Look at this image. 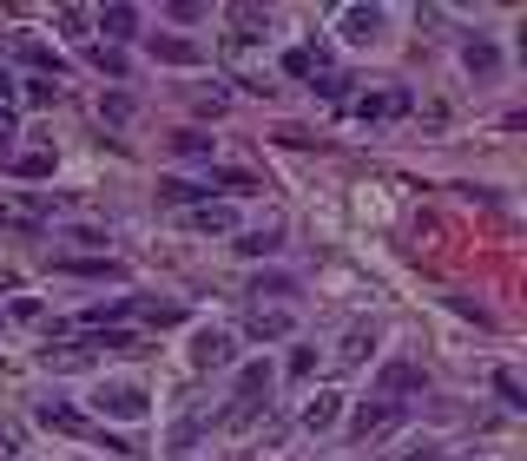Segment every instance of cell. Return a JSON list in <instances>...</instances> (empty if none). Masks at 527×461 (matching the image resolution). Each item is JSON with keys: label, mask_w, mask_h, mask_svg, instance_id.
I'll return each instance as SVG.
<instances>
[{"label": "cell", "mask_w": 527, "mask_h": 461, "mask_svg": "<svg viewBox=\"0 0 527 461\" xmlns=\"http://www.w3.org/2000/svg\"><path fill=\"white\" fill-rule=\"evenodd\" d=\"M14 172H20V178H53V152H20Z\"/></svg>", "instance_id": "obj_24"}, {"label": "cell", "mask_w": 527, "mask_h": 461, "mask_svg": "<svg viewBox=\"0 0 527 461\" xmlns=\"http://www.w3.org/2000/svg\"><path fill=\"white\" fill-rule=\"evenodd\" d=\"M20 60H27V66H40V80H53V73H60V60H53V53L40 47V40H20Z\"/></svg>", "instance_id": "obj_22"}, {"label": "cell", "mask_w": 527, "mask_h": 461, "mask_svg": "<svg viewBox=\"0 0 527 461\" xmlns=\"http://www.w3.org/2000/svg\"><path fill=\"white\" fill-rule=\"evenodd\" d=\"M396 422H402V402H363V409L350 415V435H363V442H369V435H389Z\"/></svg>", "instance_id": "obj_4"}, {"label": "cell", "mask_w": 527, "mask_h": 461, "mask_svg": "<svg viewBox=\"0 0 527 461\" xmlns=\"http://www.w3.org/2000/svg\"><path fill=\"white\" fill-rule=\"evenodd\" d=\"M93 27L106 33V40H126V33L139 27V14H132V7H99V14H93Z\"/></svg>", "instance_id": "obj_14"}, {"label": "cell", "mask_w": 527, "mask_h": 461, "mask_svg": "<svg viewBox=\"0 0 527 461\" xmlns=\"http://www.w3.org/2000/svg\"><path fill=\"white\" fill-rule=\"evenodd\" d=\"M416 461H435V448H416Z\"/></svg>", "instance_id": "obj_32"}, {"label": "cell", "mask_w": 527, "mask_h": 461, "mask_svg": "<svg viewBox=\"0 0 527 461\" xmlns=\"http://www.w3.org/2000/svg\"><path fill=\"white\" fill-rule=\"evenodd\" d=\"M310 369H317V350H297V356H290V376H297V382H310Z\"/></svg>", "instance_id": "obj_31"}, {"label": "cell", "mask_w": 527, "mask_h": 461, "mask_svg": "<svg viewBox=\"0 0 527 461\" xmlns=\"http://www.w3.org/2000/svg\"><path fill=\"white\" fill-rule=\"evenodd\" d=\"M159 198H172V205H198L205 185H198V178H159Z\"/></svg>", "instance_id": "obj_16"}, {"label": "cell", "mask_w": 527, "mask_h": 461, "mask_svg": "<svg viewBox=\"0 0 527 461\" xmlns=\"http://www.w3.org/2000/svg\"><path fill=\"white\" fill-rule=\"evenodd\" d=\"M383 27H389L383 7H343V14H336V33H343L350 47H376V40H383Z\"/></svg>", "instance_id": "obj_3"}, {"label": "cell", "mask_w": 527, "mask_h": 461, "mask_svg": "<svg viewBox=\"0 0 527 461\" xmlns=\"http://www.w3.org/2000/svg\"><path fill=\"white\" fill-rule=\"evenodd\" d=\"M185 224H192V231H238V211L231 205H192Z\"/></svg>", "instance_id": "obj_13"}, {"label": "cell", "mask_w": 527, "mask_h": 461, "mask_svg": "<svg viewBox=\"0 0 527 461\" xmlns=\"http://www.w3.org/2000/svg\"><path fill=\"white\" fill-rule=\"evenodd\" d=\"M60 33H73V40H86V27H93V14H86V7H60Z\"/></svg>", "instance_id": "obj_25"}, {"label": "cell", "mask_w": 527, "mask_h": 461, "mask_svg": "<svg viewBox=\"0 0 527 461\" xmlns=\"http://www.w3.org/2000/svg\"><path fill=\"white\" fill-rule=\"evenodd\" d=\"M93 66L112 73V80H126V53H119V47H93Z\"/></svg>", "instance_id": "obj_26"}, {"label": "cell", "mask_w": 527, "mask_h": 461, "mask_svg": "<svg viewBox=\"0 0 527 461\" xmlns=\"http://www.w3.org/2000/svg\"><path fill=\"white\" fill-rule=\"evenodd\" d=\"M369 350H376V323H350V336H343V350H336V369H356Z\"/></svg>", "instance_id": "obj_9"}, {"label": "cell", "mask_w": 527, "mask_h": 461, "mask_svg": "<svg viewBox=\"0 0 527 461\" xmlns=\"http://www.w3.org/2000/svg\"><path fill=\"white\" fill-rule=\"evenodd\" d=\"M336 422H343V396H336V389H317V396L304 402V429L310 435H330Z\"/></svg>", "instance_id": "obj_6"}, {"label": "cell", "mask_w": 527, "mask_h": 461, "mask_svg": "<svg viewBox=\"0 0 527 461\" xmlns=\"http://www.w3.org/2000/svg\"><path fill=\"white\" fill-rule=\"evenodd\" d=\"M211 185H224V191H257V178H251V172H211L205 191H211Z\"/></svg>", "instance_id": "obj_27"}, {"label": "cell", "mask_w": 527, "mask_h": 461, "mask_svg": "<svg viewBox=\"0 0 527 461\" xmlns=\"http://www.w3.org/2000/svg\"><path fill=\"white\" fill-rule=\"evenodd\" d=\"M409 106H416L409 93H363V99H350V119H396Z\"/></svg>", "instance_id": "obj_7"}, {"label": "cell", "mask_w": 527, "mask_h": 461, "mask_svg": "<svg viewBox=\"0 0 527 461\" xmlns=\"http://www.w3.org/2000/svg\"><path fill=\"white\" fill-rule=\"evenodd\" d=\"M145 47H152V60H165V66H205V47H198V40H178V33H152Z\"/></svg>", "instance_id": "obj_5"}, {"label": "cell", "mask_w": 527, "mask_h": 461, "mask_svg": "<svg viewBox=\"0 0 527 461\" xmlns=\"http://www.w3.org/2000/svg\"><path fill=\"white\" fill-rule=\"evenodd\" d=\"M14 99H20V80H14V73H7V66H0V119L14 112Z\"/></svg>", "instance_id": "obj_30"}, {"label": "cell", "mask_w": 527, "mask_h": 461, "mask_svg": "<svg viewBox=\"0 0 527 461\" xmlns=\"http://www.w3.org/2000/svg\"><path fill=\"white\" fill-rule=\"evenodd\" d=\"M251 297H297V284H290V277H257Z\"/></svg>", "instance_id": "obj_28"}, {"label": "cell", "mask_w": 527, "mask_h": 461, "mask_svg": "<svg viewBox=\"0 0 527 461\" xmlns=\"http://www.w3.org/2000/svg\"><path fill=\"white\" fill-rule=\"evenodd\" d=\"M238 396H271V363H244L238 369Z\"/></svg>", "instance_id": "obj_17"}, {"label": "cell", "mask_w": 527, "mask_h": 461, "mask_svg": "<svg viewBox=\"0 0 527 461\" xmlns=\"http://www.w3.org/2000/svg\"><path fill=\"white\" fill-rule=\"evenodd\" d=\"M93 363V350L86 343H66V350H47V369H86Z\"/></svg>", "instance_id": "obj_20"}, {"label": "cell", "mask_w": 527, "mask_h": 461, "mask_svg": "<svg viewBox=\"0 0 527 461\" xmlns=\"http://www.w3.org/2000/svg\"><path fill=\"white\" fill-rule=\"evenodd\" d=\"M7 139H14V132H7V119H0V145H7Z\"/></svg>", "instance_id": "obj_33"}, {"label": "cell", "mask_w": 527, "mask_h": 461, "mask_svg": "<svg viewBox=\"0 0 527 461\" xmlns=\"http://www.w3.org/2000/svg\"><path fill=\"white\" fill-rule=\"evenodd\" d=\"M145 409H152V396H145L139 376H112V382L93 389V415H99V422H139Z\"/></svg>", "instance_id": "obj_1"}, {"label": "cell", "mask_w": 527, "mask_h": 461, "mask_svg": "<svg viewBox=\"0 0 527 461\" xmlns=\"http://www.w3.org/2000/svg\"><path fill=\"white\" fill-rule=\"evenodd\" d=\"M495 396L508 402V409H527V389H521V376H514V369H495Z\"/></svg>", "instance_id": "obj_19"}, {"label": "cell", "mask_w": 527, "mask_h": 461, "mask_svg": "<svg viewBox=\"0 0 527 461\" xmlns=\"http://www.w3.org/2000/svg\"><path fill=\"white\" fill-rule=\"evenodd\" d=\"M231 350H238V336L218 330V323H205V330L192 336V369H198V376H211V369H231Z\"/></svg>", "instance_id": "obj_2"}, {"label": "cell", "mask_w": 527, "mask_h": 461, "mask_svg": "<svg viewBox=\"0 0 527 461\" xmlns=\"http://www.w3.org/2000/svg\"><path fill=\"white\" fill-rule=\"evenodd\" d=\"M462 66H468V73H475V80H495V66H501L495 40H481V33H475V40H468V47H462Z\"/></svg>", "instance_id": "obj_12"}, {"label": "cell", "mask_w": 527, "mask_h": 461, "mask_svg": "<svg viewBox=\"0 0 527 461\" xmlns=\"http://www.w3.org/2000/svg\"><path fill=\"white\" fill-rule=\"evenodd\" d=\"M20 99H27V106H53V99H60V86L33 73V80H20Z\"/></svg>", "instance_id": "obj_23"}, {"label": "cell", "mask_w": 527, "mask_h": 461, "mask_svg": "<svg viewBox=\"0 0 527 461\" xmlns=\"http://www.w3.org/2000/svg\"><path fill=\"white\" fill-rule=\"evenodd\" d=\"M409 389H422V369H416V363H389V369H383V389H376V402H396V396H409Z\"/></svg>", "instance_id": "obj_11"}, {"label": "cell", "mask_w": 527, "mask_h": 461, "mask_svg": "<svg viewBox=\"0 0 527 461\" xmlns=\"http://www.w3.org/2000/svg\"><path fill=\"white\" fill-rule=\"evenodd\" d=\"M238 251H244V257H271V251H277V224H264V231H244Z\"/></svg>", "instance_id": "obj_18"}, {"label": "cell", "mask_w": 527, "mask_h": 461, "mask_svg": "<svg viewBox=\"0 0 527 461\" xmlns=\"http://www.w3.org/2000/svg\"><path fill=\"white\" fill-rule=\"evenodd\" d=\"M284 73H290V80H317V73H323V53H317V47L284 53Z\"/></svg>", "instance_id": "obj_15"}, {"label": "cell", "mask_w": 527, "mask_h": 461, "mask_svg": "<svg viewBox=\"0 0 527 461\" xmlns=\"http://www.w3.org/2000/svg\"><path fill=\"white\" fill-rule=\"evenodd\" d=\"M172 152L178 159H211V139L205 132H172Z\"/></svg>", "instance_id": "obj_21"}, {"label": "cell", "mask_w": 527, "mask_h": 461, "mask_svg": "<svg viewBox=\"0 0 527 461\" xmlns=\"http://www.w3.org/2000/svg\"><path fill=\"white\" fill-rule=\"evenodd\" d=\"M40 422H47V429H60V435H99L93 422H86L80 409H66V402H40Z\"/></svg>", "instance_id": "obj_10"}, {"label": "cell", "mask_w": 527, "mask_h": 461, "mask_svg": "<svg viewBox=\"0 0 527 461\" xmlns=\"http://www.w3.org/2000/svg\"><path fill=\"white\" fill-rule=\"evenodd\" d=\"M317 93L323 99H343V93H350V73H317Z\"/></svg>", "instance_id": "obj_29"}, {"label": "cell", "mask_w": 527, "mask_h": 461, "mask_svg": "<svg viewBox=\"0 0 527 461\" xmlns=\"http://www.w3.org/2000/svg\"><path fill=\"white\" fill-rule=\"evenodd\" d=\"M244 330H251L257 343H284V336L297 330V323H290V310H264V303H257V310H251V323H244Z\"/></svg>", "instance_id": "obj_8"}]
</instances>
